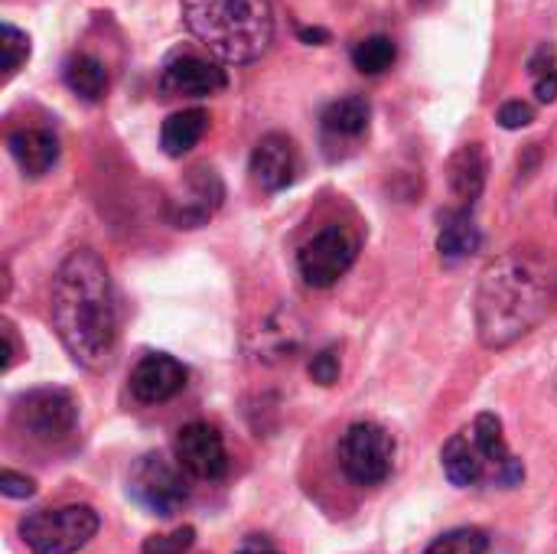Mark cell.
I'll return each instance as SVG.
<instances>
[{"instance_id": "4dcf8cb0", "label": "cell", "mask_w": 557, "mask_h": 554, "mask_svg": "<svg viewBox=\"0 0 557 554\" xmlns=\"http://www.w3.org/2000/svg\"><path fill=\"white\" fill-rule=\"evenodd\" d=\"M235 554H281V549L268 535H245Z\"/></svg>"}, {"instance_id": "2e32d148", "label": "cell", "mask_w": 557, "mask_h": 554, "mask_svg": "<svg viewBox=\"0 0 557 554\" xmlns=\"http://www.w3.org/2000/svg\"><path fill=\"white\" fill-rule=\"evenodd\" d=\"M304 346V323L287 310H274L271 317L261 320V327L255 330V343L251 353L258 362L274 366V362H290Z\"/></svg>"}, {"instance_id": "603a6c76", "label": "cell", "mask_w": 557, "mask_h": 554, "mask_svg": "<svg viewBox=\"0 0 557 554\" xmlns=\"http://www.w3.org/2000/svg\"><path fill=\"white\" fill-rule=\"evenodd\" d=\"M395 59H398V46L392 36H366L352 49V65L362 75H382L395 65Z\"/></svg>"}, {"instance_id": "836d02e7", "label": "cell", "mask_w": 557, "mask_h": 554, "mask_svg": "<svg viewBox=\"0 0 557 554\" xmlns=\"http://www.w3.org/2000/svg\"><path fill=\"white\" fill-rule=\"evenodd\" d=\"M418 7H431V3H437V0H414Z\"/></svg>"}, {"instance_id": "d4e9b609", "label": "cell", "mask_w": 557, "mask_h": 554, "mask_svg": "<svg viewBox=\"0 0 557 554\" xmlns=\"http://www.w3.org/2000/svg\"><path fill=\"white\" fill-rule=\"evenodd\" d=\"M0 49H3V82H10L29 59V36L13 23L0 26Z\"/></svg>"}, {"instance_id": "4316f807", "label": "cell", "mask_w": 557, "mask_h": 554, "mask_svg": "<svg viewBox=\"0 0 557 554\" xmlns=\"http://www.w3.org/2000/svg\"><path fill=\"white\" fill-rule=\"evenodd\" d=\"M193 545H196V529L183 526V529L166 532V535H150L140 554H189Z\"/></svg>"}, {"instance_id": "83f0119b", "label": "cell", "mask_w": 557, "mask_h": 554, "mask_svg": "<svg viewBox=\"0 0 557 554\" xmlns=\"http://www.w3.org/2000/svg\"><path fill=\"white\" fill-rule=\"evenodd\" d=\"M339 349L336 346H326V349H320V353H313V359H310V366H307V372H310V379L317 382V385H323V389H330V385H336L339 382Z\"/></svg>"}, {"instance_id": "9c48e42d", "label": "cell", "mask_w": 557, "mask_h": 554, "mask_svg": "<svg viewBox=\"0 0 557 554\" xmlns=\"http://www.w3.org/2000/svg\"><path fill=\"white\" fill-rule=\"evenodd\" d=\"M225 199V186L219 180V173L212 167H193L183 176V186L170 196V222L176 229H199L206 225Z\"/></svg>"}, {"instance_id": "484cf974", "label": "cell", "mask_w": 557, "mask_h": 554, "mask_svg": "<svg viewBox=\"0 0 557 554\" xmlns=\"http://www.w3.org/2000/svg\"><path fill=\"white\" fill-rule=\"evenodd\" d=\"M529 72H532V82H535V98L545 101V104L557 101V62L548 46L535 49V56L529 59Z\"/></svg>"}, {"instance_id": "5bb4252c", "label": "cell", "mask_w": 557, "mask_h": 554, "mask_svg": "<svg viewBox=\"0 0 557 554\" xmlns=\"http://www.w3.org/2000/svg\"><path fill=\"white\" fill-rule=\"evenodd\" d=\"M186 385V369L170 353H147L131 372V395L140 405H163Z\"/></svg>"}, {"instance_id": "52a82bcc", "label": "cell", "mask_w": 557, "mask_h": 554, "mask_svg": "<svg viewBox=\"0 0 557 554\" xmlns=\"http://www.w3.org/2000/svg\"><path fill=\"white\" fill-rule=\"evenodd\" d=\"M339 467L356 487H382L395 467V438L375 421H356L339 438Z\"/></svg>"}, {"instance_id": "277c9868", "label": "cell", "mask_w": 557, "mask_h": 554, "mask_svg": "<svg viewBox=\"0 0 557 554\" xmlns=\"http://www.w3.org/2000/svg\"><path fill=\"white\" fill-rule=\"evenodd\" d=\"M98 513L91 506L36 509L20 519V539L33 554H75L98 535Z\"/></svg>"}, {"instance_id": "d6986e66", "label": "cell", "mask_w": 557, "mask_h": 554, "mask_svg": "<svg viewBox=\"0 0 557 554\" xmlns=\"http://www.w3.org/2000/svg\"><path fill=\"white\" fill-rule=\"evenodd\" d=\"M441 464H444V473L454 487H480V483H490V467H486V457L473 438V431H460L454 434L444 451H441Z\"/></svg>"}, {"instance_id": "8fae6325", "label": "cell", "mask_w": 557, "mask_h": 554, "mask_svg": "<svg viewBox=\"0 0 557 554\" xmlns=\"http://www.w3.org/2000/svg\"><path fill=\"white\" fill-rule=\"evenodd\" d=\"M369 124H372V108L362 95H346L330 101L320 114V140L326 157L343 160L346 153H352L369 134Z\"/></svg>"}, {"instance_id": "cb8c5ba5", "label": "cell", "mask_w": 557, "mask_h": 554, "mask_svg": "<svg viewBox=\"0 0 557 554\" xmlns=\"http://www.w3.org/2000/svg\"><path fill=\"white\" fill-rule=\"evenodd\" d=\"M490 552V535L476 526H463V529H450L444 535H437L424 554H486Z\"/></svg>"}, {"instance_id": "1f68e13d", "label": "cell", "mask_w": 557, "mask_h": 554, "mask_svg": "<svg viewBox=\"0 0 557 554\" xmlns=\"http://www.w3.org/2000/svg\"><path fill=\"white\" fill-rule=\"evenodd\" d=\"M3 343H7V356H3V372H10L20 359V343H16V330L10 320H3Z\"/></svg>"}, {"instance_id": "f546056e", "label": "cell", "mask_w": 557, "mask_h": 554, "mask_svg": "<svg viewBox=\"0 0 557 554\" xmlns=\"http://www.w3.org/2000/svg\"><path fill=\"white\" fill-rule=\"evenodd\" d=\"M0 493L7 500H29V496H36V483L16 470H3L0 473Z\"/></svg>"}, {"instance_id": "ac0fdd59", "label": "cell", "mask_w": 557, "mask_h": 554, "mask_svg": "<svg viewBox=\"0 0 557 554\" xmlns=\"http://www.w3.org/2000/svg\"><path fill=\"white\" fill-rule=\"evenodd\" d=\"M483 248V232L476 225V216L470 206L444 209L441 212V232H437V251L447 264H460L473 258Z\"/></svg>"}, {"instance_id": "f1b7e54d", "label": "cell", "mask_w": 557, "mask_h": 554, "mask_svg": "<svg viewBox=\"0 0 557 554\" xmlns=\"http://www.w3.org/2000/svg\"><path fill=\"white\" fill-rule=\"evenodd\" d=\"M496 121L506 127V131H522V127H529L532 121H535V108L529 104V101H506L503 108H499V114H496Z\"/></svg>"}, {"instance_id": "8992f818", "label": "cell", "mask_w": 557, "mask_h": 554, "mask_svg": "<svg viewBox=\"0 0 557 554\" xmlns=\"http://www.w3.org/2000/svg\"><path fill=\"white\" fill-rule=\"evenodd\" d=\"M127 493L131 500L147 509L150 516L170 519L176 516L186 503H189V483H186V470L163 457V454H144L127 477Z\"/></svg>"}, {"instance_id": "7a4b0ae2", "label": "cell", "mask_w": 557, "mask_h": 554, "mask_svg": "<svg viewBox=\"0 0 557 554\" xmlns=\"http://www.w3.org/2000/svg\"><path fill=\"white\" fill-rule=\"evenodd\" d=\"M52 330L65 353L88 372L111 366L117 349V304L111 271L91 248L65 255L52 278Z\"/></svg>"}, {"instance_id": "30bf717a", "label": "cell", "mask_w": 557, "mask_h": 554, "mask_svg": "<svg viewBox=\"0 0 557 554\" xmlns=\"http://www.w3.org/2000/svg\"><path fill=\"white\" fill-rule=\"evenodd\" d=\"M173 454H176V464L196 480L215 483L228 473L225 441H222L219 428H212L206 421H193V424L180 428V434L173 441Z\"/></svg>"}, {"instance_id": "6da1fadb", "label": "cell", "mask_w": 557, "mask_h": 554, "mask_svg": "<svg viewBox=\"0 0 557 554\" xmlns=\"http://www.w3.org/2000/svg\"><path fill=\"white\" fill-rule=\"evenodd\" d=\"M557 304V258L545 248H509L486 264L473 297L476 333L486 349L529 336Z\"/></svg>"}, {"instance_id": "3957f363", "label": "cell", "mask_w": 557, "mask_h": 554, "mask_svg": "<svg viewBox=\"0 0 557 554\" xmlns=\"http://www.w3.org/2000/svg\"><path fill=\"white\" fill-rule=\"evenodd\" d=\"M186 29L222 62L248 65L274 42L271 0H180Z\"/></svg>"}, {"instance_id": "ffe728a7", "label": "cell", "mask_w": 557, "mask_h": 554, "mask_svg": "<svg viewBox=\"0 0 557 554\" xmlns=\"http://www.w3.org/2000/svg\"><path fill=\"white\" fill-rule=\"evenodd\" d=\"M486 176H490V160H486L483 144H463V147H457V153L447 163V183H450V193L463 206H473L483 196Z\"/></svg>"}, {"instance_id": "5b68a950", "label": "cell", "mask_w": 557, "mask_h": 554, "mask_svg": "<svg viewBox=\"0 0 557 554\" xmlns=\"http://www.w3.org/2000/svg\"><path fill=\"white\" fill-rule=\"evenodd\" d=\"M13 424L33 444L59 447L78 428V405L65 389H33L13 402Z\"/></svg>"}, {"instance_id": "4fadbf2b", "label": "cell", "mask_w": 557, "mask_h": 554, "mask_svg": "<svg viewBox=\"0 0 557 554\" xmlns=\"http://www.w3.org/2000/svg\"><path fill=\"white\" fill-rule=\"evenodd\" d=\"M251 180L264 193H281L300 176V150L287 134H264L251 150Z\"/></svg>"}, {"instance_id": "44dd1931", "label": "cell", "mask_w": 557, "mask_h": 554, "mask_svg": "<svg viewBox=\"0 0 557 554\" xmlns=\"http://www.w3.org/2000/svg\"><path fill=\"white\" fill-rule=\"evenodd\" d=\"M62 82H65V88H69L75 98L95 104V101H101L104 91H108V69H104L101 59H95V56H88V52H75V56H69L65 65H62Z\"/></svg>"}, {"instance_id": "e0dca14e", "label": "cell", "mask_w": 557, "mask_h": 554, "mask_svg": "<svg viewBox=\"0 0 557 554\" xmlns=\"http://www.w3.org/2000/svg\"><path fill=\"white\" fill-rule=\"evenodd\" d=\"M7 150H10L13 163L23 170V176H33V180L36 176H46L59 163V140L46 127H20V131H10Z\"/></svg>"}, {"instance_id": "7c38bea8", "label": "cell", "mask_w": 557, "mask_h": 554, "mask_svg": "<svg viewBox=\"0 0 557 554\" xmlns=\"http://www.w3.org/2000/svg\"><path fill=\"white\" fill-rule=\"evenodd\" d=\"M228 85L225 69H219L212 59H202L196 52L173 56L160 72V91L166 98H209L219 95Z\"/></svg>"}, {"instance_id": "ba28073f", "label": "cell", "mask_w": 557, "mask_h": 554, "mask_svg": "<svg viewBox=\"0 0 557 554\" xmlns=\"http://www.w3.org/2000/svg\"><path fill=\"white\" fill-rule=\"evenodd\" d=\"M356 258H359V238L346 225H326L300 245L297 268L310 287H330L356 264Z\"/></svg>"}, {"instance_id": "7402d4cb", "label": "cell", "mask_w": 557, "mask_h": 554, "mask_svg": "<svg viewBox=\"0 0 557 554\" xmlns=\"http://www.w3.org/2000/svg\"><path fill=\"white\" fill-rule=\"evenodd\" d=\"M206 127H209V114L202 108H186V111L170 114L163 121V127H160V147H163V153L173 157V160L186 157L202 140Z\"/></svg>"}, {"instance_id": "d6a6232c", "label": "cell", "mask_w": 557, "mask_h": 554, "mask_svg": "<svg viewBox=\"0 0 557 554\" xmlns=\"http://www.w3.org/2000/svg\"><path fill=\"white\" fill-rule=\"evenodd\" d=\"M300 39L310 42V46H323V42L330 39V33L320 29V26H300Z\"/></svg>"}, {"instance_id": "9a60e30c", "label": "cell", "mask_w": 557, "mask_h": 554, "mask_svg": "<svg viewBox=\"0 0 557 554\" xmlns=\"http://www.w3.org/2000/svg\"><path fill=\"white\" fill-rule=\"evenodd\" d=\"M473 438H476V444H480V451H483V457H486V467H490V483H496V487H503V490H512V487H519L522 480H525V467H522V460L509 451V444H506V434H503V421L496 418V415H480L476 421H473Z\"/></svg>"}]
</instances>
